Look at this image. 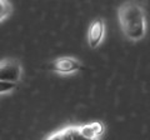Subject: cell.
Returning <instances> with one entry per match:
<instances>
[{
    "instance_id": "cell-2",
    "label": "cell",
    "mask_w": 150,
    "mask_h": 140,
    "mask_svg": "<svg viewBox=\"0 0 150 140\" xmlns=\"http://www.w3.org/2000/svg\"><path fill=\"white\" fill-rule=\"evenodd\" d=\"M23 75V68L19 62L6 59L0 62V81L16 84Z\"/></svg>"
},
{
    "instance_id": "cell-9",
    "label": "cell",
    "mask_w": 150,
    "mask_h": 140,
    "mask_svg": "<svg viewBox=\"0 0 150 140\" xmlns=\"http://www.w3.org/2000/svg\"><path fill=\"white\" fill-rule=\"evenodd\" d=\"M75 140H99V139H94V138H88V136H83L81 134H79V130H78V134H76V139Z\"/></svg>"
},
{
    "instance_id": "cell-7",
    "label": "cell",
    "mask_w": 150,
    "mask_h": 140,
    "mask_svg": "<svg viewBox=\"0 0 150 140\" xmlns=\"http://www.w3.org/2000/svg\"><path fill=\"white\" fill-rule=\"evenodd\" d=\"M13 11V6L8 1H0V21L5 20Z\"/></svg>"
},
{
    "instance_id": "cell-1",
    "label": "cell",
    "mask_w": 150,
    "mask_h": 140,
    "mask_svg": "<svg viewBox=\"0 0 150 140\" xmlns=\"http://www.w3.org/2000/svg\"><path fill=\"white\" fill-rule=\"evenodd\" d=\"M118 20L123 35L131 41L142 40L146 34V14L138 1H125L118 8Z\"/></svg>"
},
{
    "instance_id": "cell-4",
    "label": "cell",
    "mask_w": 150,
    "mask_h": 140,
    "mask_svg": "<svg viewBox=\"0 0 150 140\" xmlns=\"http://www.w3.org/2000/svg\"><path fill=\"white\" fill-rule=\"evenodd\" d=\"M105 36V23L101 18L93 20L88 29V43L90 48H98L104 40Z\"/></svg>"
},
{
    "instance_id": "cell-5",
    "label": "cell",
    "mask_w": 150,
    "mask_h": 140,
    "mask_svg": "<svg viewBox=\"0 0 150 140\" xmlns=\"http://www.w3.org/2000/svg\"><path fill=\"white\" fill-rule=\"evenodd\" d=\"M78 130L79 134H81L83 136L100 139V136L105 132V125L101 121H93V123L78 125Z\"/></svg>"
},
{
    "instance_id": "cell-3",
    "label": "cell",
    "mask_w": 150,
    "mask_h": 140,
    "mask_svg": "<svg viewBox=\"0 0 150 140\" xmlns=\"http://www.w3.org/2000/svg\"><path fill=\"white\" fill-rule=\"evenodd\" d=\"M81 68V62L74 57H62L54 60L53 63V70L60 75H71L74 73H78Z\"/></svg>"
},
{
    "instance_id": "cell-6",
    "label": "cell",
    "mask_w": 150,
    "mask_h": 140,
    "mask_svg": "<svg viewBox=\"0 0 150 140\" xmlns=\"http://www.w3.org/2000/svg\"><path fill=\"white\" fill-rule=\"evenodd\" d=\"M78 134V125H70L58 130L50 135L46 140H75Z\"/></svg>"
},
{
    "instance_id": "cell-8",
    "label": "cell",
    "mask_w": 150,
    "mask_h": 140,
    "mask_svg": "<svg viewBox=\"0 0 150 140\" xmlns=\"http://www.w3.org/2000/svg\"><path fill=\"white\" fill-rule=\"evenodd\" d=\"M16 89V84L13 83H6V81H0V95L3 94H9Z\"/></svg>"
}]
</instances>
